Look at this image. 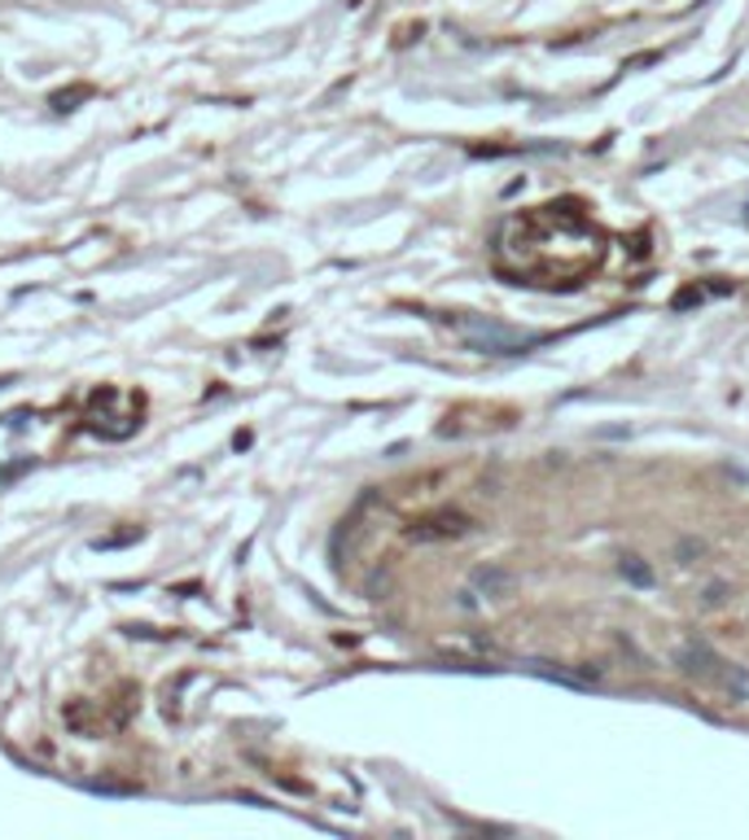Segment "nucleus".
I'll return each mask as SVG.
<instances>
[{
	"label": "nucleus",
	"instance_id": "obj_1",
	"mask_svg": "<svg viewBox=\"0 0 749 840\" xmlns=\"http://www.w3.org/2000/svg\"><path fill=\"white\" fill-rule=\"evenodd\" d=\"M675 661L683 666V674L710 683L715 692H723L728 700H749V670L732 666V661H723V657L710 652L706 643H683V648L675 652Z\"/></svg>",
	"mask_w": 749,
	"mask_h": 840
}]
</instances>
